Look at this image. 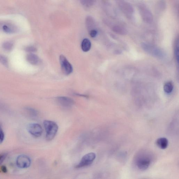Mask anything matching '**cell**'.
Listing matches in <instances>:
<instances>
[{
  "label": "cell",
  "instance_id": "18",
  "mask_svg": "<svg viewBox=\"0 0 179 179\" xmlns=\"http://www.w3.org/2000/svg\"><path fill=\"white\" fill-rule=\"evenodd\" d=\"M2 46L4 50L7 51H10L13 48V44L11 42L7 41L4 43Z\"/></svg>",
  "mask_w": 179,
  "mask_h": 179
},
{
  "label": "cell",
  "instance_id": "27",
  "mask_svg": "<svg viewBox=\"0 0 179 179\" xmlns=\"http://www.w3.org/2000/svg\"><path fill=\"white\" fill-rule=\"evenodd\" d=\"M1 170L4 173H6L7 172V168L5 166H2L1 167Z\"/></svg>",
  "mask_w": 179,
  "mask_h": 179
},
{
  "label": "cell",
  "instance_id": "12",
  "mask_svg": "<svg viewBox=\"0 0 179 179\" xmlns=\"http://www.w3.org/2000/svg\"><path fill=\"white\" fill-rule=\"evenodd\" d=\"M168 140L165 138H159L156 141L157 145L162 150L166 149L168 146Z\"/></svg>",
  "mask_w": 179,
  "mask_h": 179
},
{
  "label": "cell",
  "instance_id": "2",
  "mask_svg": "<svg viewBox=\"0 0 179 179\" xmlns=\"http://www.w3.org/2000/svg\"><path fill=\"white\" fill-rule=\"evenodd\" d=\"M96 158V154L90 153L85 155L81 159L79 163L76 165V168H80L89 166L93 163Z\"/></svg>",
  "mask_w": 179,
  "mask_h": 179
},
{
  "label": "cell",
  "instance_id": "17",
  "mask_svg": "<svg viewBox=\"0 0 179 179\" xmlns=\"http://www.w3.org/2000/svg\"><path fill=\"white\" fill-rule=\"evenodd\" d=\"M175 57L178 65L179 61V40L178 38L176 41L175 48Z\"/></svg>",
  "mask_w": 179,
  "mask_h": 179
},
{
  "label": "cell",
  "instance_id": "16",
  "mask_svg": "<svg viewBox=\"0 0 179 179\" xmlns=\"http://www.w3.org/2000/svg\"><path fill=\"white\" fill-rule=\"evenodd\" d=\"M26 110L27 112L28 113V114L32 117H36L37 115V111L33 108L30 107H27L26 108Z\"/></svg>",
  "mask_w": 179,
  "mask_h": 179
},
{
  "label": "cell",
  "instance_id": "24",
  "mask_svg": "<svg viewBox=\"0 0 179 179\" xmlns=\"http://www.w3.org/2000/svg\"><path fill=\"white\" fill-rule=\"evenodd\" d=\"M159 7L162 10L164 9L165 7V4L163 0L159 1Z\"/></svg>",
  "mask_w": 179,
  "mask_h": 179
},
{
  "label": "cell",
  "instance_id": "23",
  "mask_svg": "<svg viewBox=\"0 0 179 179\" xmlns=\"http://www.w3.org/2000/svg\"><path fill=\"white\" fill-rule=\"evenodd\" d=\"M4 137V133L3 130H2L1 127L0 126V143H2L3 142Z\"/></svg>",
  "mask_w": 179,
  "mask_h": 179
},
{
  "label": "cell",
  "instance_id": "8",
  "mask_svg": "<svg viewBox=\"0 0 179 179\" xmlns=\"http://www.w3.org/2000/svg\"><path fill=\"white\" fill-rule=\"evenodd\" d=\"M151 164V159L146 156H142L138 158L136 164L138 169L141 170H147Z\"/></svg>",
  "mask_w": 179,
  "mask_h": 179
},
{
  "label": "cell",
  "instance_id": "25",
  "mask_svg": "<svg viewBox=\"0 0 179 179\" xmlns=\"http://www.w3.org/2000/svg\"><path fill=\"white\" fill-rule=\"evenodd\" d=\"M97 31L96 30H92L90 31V36L92 37H95L97 36Z\"/></svg>",
  "mask_w": 179,
  "mask_h": 179
},
{
  "label": "cell",
  "instance_id": "13",
  "mask_svg": "<svg viewBox=\"0 0 179 179\" xmlns=\"http://www.w3.org/2000/svg\"><path fill=\"white\" fill-rule=\"evenodd\" d=\"M91 46V42L88 39H84L81 44V48L84 52H87L90 50Z\"/></svg>",
  "mask_w": 179,
  "mask_h": 179
},
{
  "label": "cell",
  "instance_id": "22",
  "mask_svg": "<svg viewBox=\"0 0 179 179\" xmlns=\"http://www.w3.org/2000/svg\"><path fill=\"white\" fill-rule=\"evenodd\" d=\"M7 153H3L0 154V165L4 161L5 159L7 158Z\"/></svg>",
  "mask_w": 179,
  "mask_h": 179
},
{
  "label": "cell",
  "instance_id": "15",
  "mask_svg": "<svg viewBox=\"0 0 179 179\" xmlns=\"http://www.w3.org/2000/svg\"><path fill=\"white\" fill-rule=\"evenodd\" d=\"M173 86L172 82H168L165 84L164 86V90L167 94H170L172 92Z\"/></svg>",
  "mask_w": 179,
  "mask_h": 179
},
{
  "label": "cell",
  "instance_id": "11",
  "mask_svg": "<svg viewBox=\"0 0 179 179\" xmlns=\"http://www.w3.org/2000/svg\"><path fill=\"white\" fill-rule=\"evenodd\" d=\"M26 59L29 63L33 65L38 64L40 61L39 57L32 53H29L27 55Z\"/></svg>",
  "mask_w": 179,
  "mask_h": 179
},
{
  "label": "cell",
  "instance_id": "9",
  "mask_svg": "<svg viewBox=\"0 0 179 179\" xmlns=\"http://www.w3.org/2000/svg\"><path fill=\"white\" fill-rule=\"evenodd\" d=\"M139 12L141 17L144 22L148 24L152 22L153 20V15L147 8L144 7H140Z\"/></svg>",
  "mask_w": 179,
  "mask_h": 179
},
{
  "label": "cell",
  "instance_id": "14",
  "mask_svg": "<svg viewBox=\"0 0 179 179\" xmlns=\"http://www.w3.org/2000/svg\"><path fill=\"white\" fill-rule=\"evenodd\" d=\"M113 31L116 33L120 35H125L126 33V30L123 27L119 25L114 26L112 28Z\"/></svg>",
  "mask_w": 179,
  "mask_h": 179
},
{
  "label": "cell",
  "instance_id": "1",
  "mask_svg": "<svg viewBox=\"0 0 179 179\" xmlns=\"http://www.w3.org/2000/svg\"><path fill=\"white\" fill-rule=\"evenodd\" d=\"M43 125L46 132V138L48 141L52 140L55 137L58 130V126L55 122L45 120Z\"/></svg>",
  "mask_w": 179,
  "mask_h": 179
},
{
  "label": "cell",
  "instance_id": "6",
  "mask_svg": "<svg viewBox=\"0 0 179 179\" xmlns=\"http://www.w3.org/2000/svg\"><path fill=\"white\" fill-rule=\"evenodd\" d=\"M142 46L145 51L154 56L161 58L164 55L162 51L154 46L144 44L142 45Z\"/></svg>",
  "mask_w": 179,
  "mask_h": 179
},
{
  "label": "cell",
  "instance_id": "26",
  "mask_svg": "<svg viewBox=\"0 0 179 179\" xmlns=\"http://www.w3.org/2000/svg\"><path fill=\"white\" fill-rule=\"evenodd\" d=\"M3 29L4 31L8 33H11L13 31L12 30L11 28L7 25L4 26L3 27Z\"/></svg>",
  "mask_w": 179,
  "mask_h": 179
},
{
  "label": "cell",
  "instance_id": "19",
  "mask_svg": "<svg viewBox=\"0 0 179 179\" xmlns=\"http://www.w3.org/2000/svg\"><path fill=\"white\" fill-rule=\"evenodd\" d=\"M80 1L84 6L89 7L92 6L94 4L95 0H80Z\"/></svg>",
  "mask_w": 179,
  "mask_h": 179
},
{
  "label": "cell",
  "instance_id": "7",
  "mask_svg": "<svg viewBox=\"0 0 179 179\" xmlns=\"http://www.w3.org/2000/svg\"><path fill=\"white\" fill-rule=\"evenodd\" d=\"M28 129L30 134L37 137L41 136L43 132L42 127L37 123L29 124L28 127Z\"/></svg>",
  "mask_w": 179,
  "mask_h": 179
},
{
  "label": "cell",
  "instance_id": "21",
  "mask_svg": "<svg viewBox=\"0 0 179 179\" xmlns=\"http://www.w3.org/2000/svg\"><path fill=\"white\" fill-rule=\"evenodd\" d=\"M25 50L29 53L35 52L37 51V48L32 46H30L25 48Z\"/></svg>",
  "mask_w": 179,
  "mask_h": 179
},
{
  "label": "cell",
  "instance_id": "3",
  "mask_svg": "<svg viewBox=\"0 0 179 179\" xmlns=\"http://www.w3.org/2000/svg\"><path fill=\"white\" fill-rule=\"evenodd\" d=\"M116 3L119 9L127 15L131 16L134 12L133 9L129 2L124 0H116Z\"/></svg>",
  "mask_w": 179,
  "mask_h": 179
},
{
  "label": "cell",
  "instance_id": "5",
  "mask_svg": "<svg viewBox=\"0 0 179 179\" xmlns=\"http://www.w3.org/2000/svg\"><path fill=\"white\" fill-rule=\"evenodd\" d=\"M31 160L29 157L24 155L19 156L16 159V164L20 168H27L30 166Z\"/></svg>",
  "mask_w": 179,
  "mask_h": 179
},
{
  "label": "cell",
  "instance_id": "10",
  "mask_svg": "<svg viewBox=\"0 0 179 179\" xmlns=\"http://www.w3.org/2000/svg\"><path fill=\"white\" fill-rule=\"evenodd\" d=\"M56 100L59 105L64 107H71L74 104V100L69 97H59L57 98Z\"/></svg>",
  "mask_w": 179,
  "mask_h": 179
},
{
  "label": "cell",
  "instance_id": "4",
  "mask_svg": "<svg viewBox=\"0 0 179 179\" xmlns=\"http://www.w3.org/2000/svg\"><path fill=\"white\" fill-rule=\"evenodd\" d=\"M59 61L62 70L63 74L66 75L71 74L73 71L72 67L66 57L63 55H61L59 56Z\"/></svg>",
  "mask_w": 179,
  "mask_h": 179
},
{
  "label": "cell",
  "instance_id": "20",
  "mask_svg": "<svg viewBox=\"0 0 179 179\" xmlns=\"http://www.w3.org/2000/svg\"><path fill=\"white\" fill-rule=\"evenodd\" d=\"M0 63L5 67H7L9 65V61L7 58L3 55H0Z\"/></svg>",
  "mask_w": 179,
  "mask_h": 179
}]
</instances>
